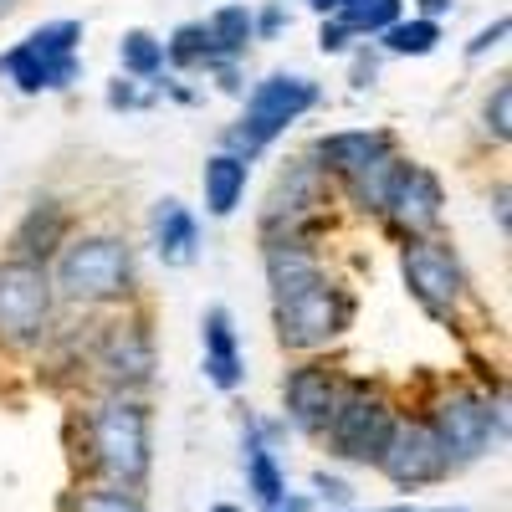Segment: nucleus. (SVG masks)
I'll return each mask as SVG.
<instances>
[{
  "label": "nucleus",
  "mask_w": 512,
  "mask_h": 512,
  "mask_svg": "<svg viewBox=\"0 0 512 512\" xmlns=\"http://www.w3.org/2000/svg\"><path fill=\"white\" fill-rule=\"evenodd\" d=\"M47 272L57 287V303H72V308H123L139 292L134 246L113 231L67 236V246L52 256Z\"/></svg>",
  "instance_id": "f257e3e1"
},
{
  "label": "nucleus",
  "mask_w": 512,
  "mask_h": 512,
  "mask_svg": "<svg viewBox=\"0 0 512 512\" xmlns=\"http://www.w3.org/2000/svg\"><path fill=\"white\" fill-rule=\"evenodd\" d=\"M82 446L88 461L118 487H139L149 477V410L134 395H103L82 415Z\"/></svg>",
  "instance_id": "f03ea898"
},
{
  "label": "nucleus",
  "mask_w": 512,
  "mask_h": 512,
  "mask_svg": "<svg viewBox=\"0 0 512 512\" xmlns=\"http://www.w3.org/2000/svg\"><path fill=\"white\" fill-rule=\"evenodd\" d=\"M354 292L344 282H333L328 272L297 292L272 297V323H277V344L292 354H323L328 344H338L354 328Z\"/></svg>",
  "instance_id": "7ed1b4c3"
},
{
  "label": "nucleus",
  "mask_w": 512,
  "mask_h": 512,
  "mask_svg": "<svg viewBox=\"0 0 512 512\" xmlns=\"http://www.w3.org/2000/svg\"><path fill=\"white\" fill-rule=\"evenodd\" d=\"M323 88L308 72H267L256 88L246 93V108L236 118V128L226 134V149L241 159H256L267 144H277L297 118H308L318 108Z\"/></svg>",
  "instance_id": "20e7f679"
},
{
  "label": "nucleus",
  "mask_w": 512,
  "mask_h": 512,
  "mask_svg": "<svg viewBox=\"0 0 512 512\" xmlns=\"http://www.w3.org/2000/svg\"><path fill=\"white\" fill-rule=\"evenodd\" d=\"M0 77L26 98L67 93L82 77V21H47L26 31L16 47L0 52Z\"/></svg>",
  "instance_id": "39448f33"
},
{
  "label": "nucleus",
  "mask_w": 512,
  "mask_h": 512,
  "mask_svg": "<svg viewBox=\"0 0 512 512\" xmlns=\"http://www.w3.org/2000/svg\"><path fill=\"white\" fill-rule=\"evenodd\" d=\"M400 277H405L410 297L420 303V313L446 323V328L461 318L466 303H472V277H466L461 256L451 251V241H441V236L405 241L400 246Z\"/></svg>",
  "instance_id": "423d86ee"
},
{
  "label": "nucleus",
  "mask_w": 512,
  "mask_h": 512,
  "mask_svg": "<svg viewBox=\"0 0 512 512\" xmlns=\"http://www.w3.org/2000/svg\"><path fill=\"white\" fill-rule=\"evenodd\" d=\"M57 287L41 262H0V349H31L52 333Z\"/></svg>",
  "instance_id": "0eeeda50"
},
{
  "label": "nucleus",
  "mask_w": 512,
  "mask_h": 512,
  "mask_svg": "<svg viewBox=\"0 0 512 512\" xmlns=\"http://www.w3.org/2000/svg\"><path fill=\"white\" fill-rule=\"evenodd\" d=\"M395 420H400L395 405L384 400L374 384L354 379V384H344V390H338L333 415H328V425H323V436H328V446H333L338 461L374 466L379 451H384V441H390V431H395Z\"/></svg>",
  "instance_id": "6e6552de"
},
{
  "label": "nucleus",
  "mask_w": 512,
  "mask_h": 512,
  "mask_svg": "<svg viewBox=\"0 0 512 512\" xmlns=\"http://www.w3.org/2000/svg\"><path fill=\"white\" fill-rule=\"evenodd\" d=\"M431 431H436L451 472H456V466H472L492 451V441L502 436V410H492V400L477 390H451L431 410Z\"/></svg>",
  "instance_id": "1a4fd4ad"
},
{
  "label": "nucleus",
  "mask_w": 512,
  "mask_h": 512,
  "mask_svg": "<svg viewBox=\"0 0 512 512\" xmlns=\"http://www.w3.org/2000/svg\"><path fill=\"white\" fill-rule=\"evenodd\" d=\"M93 364L103 369V379L113 384V390H123V395L144 390V384L154 379V328L139 313H118L98 333Z\"/></svg>",
  "instance_id": "9d476101"
},
{
  "label": "nucleus",
  "mask_w": 512,
  "mask_h": 512,
  "mask_svg": "<svg viewBox=\"0 0 512 512\" xmlns=\"http://www.w3.org/2000/svg\"><path fill=\"white\" fill-rule=\"evenodd\" d=\"M374 466L405 492L436 487V482L451 477V461H446V451L431 431V420H395V431H390V441H384Z\"/></svg>",
  "instance_id": "9b49d317"
},
{
  "label": "nucleus",
  "mask_w": 512,
  "mask_h": 512,
  "mask_svg": "<svg viewBox=\"0 0 512 512\" xmlns=\"http://www.w3.org/2000/svg\"><path fill=\"white\" fill-rule=\"evenodd\" d=\"M441 216H446V190H441V180H436V169L405 159L400 175H395L390 200H384V216H379V221L390 226L400 241H415V236H436Z\"/></svg>",
  "instance_id": "f8f14e48"
},
{
  "label": "nucleus",
  "mask_w": 512,
  "mask_h": 512,
  "mask_svg": "<svg viewBox=\"0 0 512 512\" xmlns=\"http://www.w3.org/2000/svg\"><path fill=\"white\" fill-rule=\"evenodd\" d=\"M338 390H344V384H338V374H333L328 364H318V359L297 364V369L282 379V405H287V420L297 425V431L318 436L323 425H328V415H333Z\"/></svg>",
  "instance_id": "ddd939ff"
},
{
  "label": "nucleus",
  "mask_w": 512,
  "mask_h": 512,
  "mask_svg": "<svg viewBox=\"0 0 512 512\" xmlns=\"http://www.w3.org/2000/svg\"><path fill=\"white\" fill-rule=\"evenodd\" d=\"M390 149H395V134H384V128H333V134L313 139L308 159L328 180H349L354 169H364L369 159L390 154Z\"/></svg>",
  "instance_id": "4468645a"
},
{
  "label": "nucleus",
  "mask_w": 512,
  "mask_h": 512,
  "mask_svg": "<svg viewBox=\"0 0 512 512\" xmlns=\"http://www.w3.org/2000/svg\"><path fill=\"white\" fill-rule=\"evenodd\" d=\"M149 246L164 267H190L200 256V221L195 210L175 195L154 200V216H149Z\"/></svg>",
  "instance_id": "2eb2a0df"
},
{
  "label": "nucleus",
  "mask_w": 512,
  "mask_h": 512,
  "mask_svg": "<svg viewBox=\"0 0 512 512\" xmlns=\"http://www.w3.org/2000/svg\"><path fill=\"white\" fill-rule=\"evenodd\" d=\"M200 344H205V379L216 390H241L246 384V359H241V338H236V318L226 308H205L200 318Z\"/></svg>",
  "instance_id": "dca6fc26"
},
{
  "label": "nucleus",
  "mask_w": 512,
  "mask_h": 512,
  "mask_svg": "<svg viewBox=\"0 0 512 512\" xmlns=\"http://www.w3.org/2000/svg\"><path fill=\"white\" fill-rule=\"evenodd\" d=\"M72 236V216H67V205L62 200H36L16 236H11V256H21V262H41V267H52V256L67 246Z\"/></svg>",
  "instance_id": "f3484780"
},
{
  "label": "nucleus",
  "mask_w": 512,
  "mask_h": 512,
  "mask_svg": "<svg viewBox=\"0 0 512 512\" xmlns=\"http://www.w3.org/2000/svg\"><path fill=\"white\" fill-rule=\"evenodd\" d=\"M246 185H251V159L231 154V149H216L200 169V195H205V216L210 221H231L241 200H246Z\"/></svg>",
  "instance_id": "a211bd4d"
},
{
  "label": "nucleus",
  "mask_w": 512,
  "mask_h": 512,
  "mask_svg": "<svg viewBox=\"0 0 512 512\" xmlns=\"http://www.w3.org/2000/svg\"><path fill=\"white\" fill-rule=\"evenodd\" d=\"M323 272H328V267H323V256L313 251V241H282V246H267V287H272V297L308 287V282H318Z\"/></svg>",
  "instance_id": "6ab92c4d"
},
{
  "label": "nucleus",
  "mask_w": 512,
  "mask_h": 512,
  "mask_svg": "<svg viewBox=\"0 0 512 512\" xmlns=\"http://www.w3.org/2000/svg\"><path fill=\"white\" fill-rule=\"evenodd\" d=\"M400 164H405V159L390 149V154L369 159L364 169H354L349 180H338V185H344V195H349V205L359 210V216H384V200H390V190H395Z\"/></svg>",
  "instance_id": "aec40b11"
},
{
  "label": "nucleus",
  "mask_w": 512,
  "mask_h": 512,
  "mask_svg": "<svg viewBox=\"0 0 512 512\" xmlns=\"http://www.w3.org/2000/svg\"><path fill=\"white\" fill-rule=\"evenodd\" d=\"M246 492H251V502L256 507H277L282 497H287V477H282V466H277V456H272V446L256 436V425L246 420Z\"/></svg>",
  "instance_id": "412c9836"
},
{
  "label": "nucleus",
  "mask_w": 512,
  "mask_h": 512,
  "mask_svg": "<svg viewBox=\"0 0 512 512\" xmlns=\"http://www.w3.org/2000/svg\"><path fill=\"white\" fill-rule=\"evenodd\" d=\"M205 36H210V52H216V62H241L246 47H251V6H241V0H231V6H216L205 16Z\"/></svg>",
  "instance_id": "4be33fe9"
},
{
  "label": "nucleus",
  "mask_w": 512,
  "mask_h": 512,
  "mask_svg": "<svg viewBox=\"0 0 512 512\" xmlns=\"http://www.w3.org/2000/svg\"><path fill=\"white\" fill-rule=\"evenodd\" d=\"M216 67V52H210L205 21H185L164 36V72H210Z\"/></svg>",
  "instance_id": "5701e85b"
},
{
  "label": "nucleus",
  "mask_w": 512,
  "mask_h": 512,
  "mask_svg": "<svg viewBox=\"0 0 512 512\" xmlns=\"http://www.w3.org/2000/svg\"><path fill=\"white\" fill-rule=\"evenodd\" d=\"M436 47H441V21H425V16H400L395 26L379 31L384 57H431Z\"/></svg>",
  "instance_id": "b1692460"
},
{
  "label": "nucleus",
  "mask_w": 512,
  "mask_h": 512,
  "mask_svg": "<svg viewBox=\"0 0 512 512\" xmlns=\"http://www.w3.org/2000/svg\"><path fill=\"white\" fill-rule=\"evenodd\" d=\"M118 67H123V77H134V82H154V77L164 72V36H154V31H144V26L123 31V41H118Z\"/></svg>",
  "instance_id": "393cba45"
},
{
  "label": "nucleus",
  "mask_w": 512,
  "mask_h": 512,
  "mask_svg": "<svg viewBox=\"0 0 512 512\" xmlns=\"http://www.w3.org/2000/svg\"><path fill=\"white\" fill-rule=\"evenodd\" d=\"M338 21H344L354 36H379L384 26H395L405 11H400V0H338Z\"/></svg>",
  "instance_id": "a878e982"
},
{
  "label": "nucleus",
  "mask_w": 512,
  "mask_h": 512,
  "mask_svg": "<svg viewBox=\"0 0 512 512\" xmlns=\"http://www.w3.org/2000/svg\"><path fill=\"white\" fill-rule=\"evenodd\" d=\"M67 512H144L134 487H118V482H93V487H77L67 497Z\"/></svg>",
  "instance_id": "bb28decb"
},
{
  "label": "nucleus",
  "mask_w": 512,
  "mask_h": 512,
  "mask_svg": "<svg viewBox=\"0 0 512 512\" xmlns=\"http://www.w3.org/2000/svg\"><path fill=\"white\" fill-rule=\"evenodd\" d=\"M482 128H487L497 144L512 139V88H507V77L497 82V88L487 93V103H482Z\"/></svg>",
  "instance_id": "cd10ccee"
},
{
  "label": "nucleus",
  "mask_w": 512,
  "mask_h": 512,
  "mask_svg": "<svg viewBox=\"0 0 512 512\" xmlns=\"http://www.w3.org/2000/svg\"><path fill=\"white\" fill-rule=\"evenodd\" d=\"M154 103V93H144V82H134V77H113L108 82V108L113 113H139V108H149Z\"/></svg>",
  "instance_id": "c85d7f7f"
},
{
  "label": "nucleus",
  "mask_w": 512,
  "mask_h": 512,
  "mask_svg": "<svg viewBox=\"0 0 512 512\" xmlns=\"http://www.w3.org/2000/svg\"><path fill=\"white\" fill-rule=\"evenodd\" d=\"M354 41H359V36L338 21V16H323V26H318V52H323V57H349Z\"/></svg>",
  "instance_id": "c756f323"
},
{
  "label": "nucleus",
  "mask_w": 512,
  "mask_h": 512,
  "mask_svg": "<svg viewBox=\"0 0 512 512\" xmlns=\"http://www.w3.org/2000/svg\"><path fill=\"white\" fill-rule=\"evenodd\" d=\"M282 26H292V21H287V6H277V0H272L267 11H251V36L256 41H277Z\"/></svg>",
  "instance_id": "7c9ffc66"
},
{
  "label": "nucleus",
  "mask_w": 512,
  "mask_h": 512,
  "mask_svg": "<svg viewBox=\"0 0 512 512\" xmlns=\"http://www.w3.org/2000/svg\"><path fill=\"white\" fill-rule=\"evenodd\" d=\"M502 36H507V16H497L492 26H482V31L472 36V47H466V57H472V62H477V57H487V52H497V47H502Z\"/></svg>",
  "instance_id": "2f4dec72"
},
{
  "label": "nucleus",
  "mask_w": 512,
  "mask_h": 512,
  "mask_svg": "<svg viewBox=\"0 0 512 512\" xmlns=\"http://www.w3.org/2000/svg\"><path fill=\"white\" fill-rule=\"evenodd\" d=\"M313 487H318V497H323V502H333V507H344V502L354 497V487H349V482H338V477H328V472H318V477H313Z\"/></svg>",
  "instance_id": "473e14b6"
},
{
  "label": "nucleus",
  "mask_w": 512,
  "mask_h": 512,
  "mask_svg": "<svg viewBox=\"0 0 512 512\" xmlns=\"http://www.w3.org/2000/svg\"><path fill=\"white\" fill-rule=\"evenodd\" d=\"M374 77H379V57L354 52V88H359V93H364V88H374Z\"/></svg>",
  "instance_id": "72a5a7b5"
},
{
  "label": "nucleus",
  "mask_w": 512,
  "mask_h": 512,
  "mask_svg": "<svg viewBox=\"0 0 512 512\" xmlns=\"http://www.w3.org/2000/svg\"><path fill=\"white\" fill-rule=\"evenodd\" d=\"M415 16H425V21H441V16H451V0H415Z\"/></svg>",
  "instance_id": "f704fd0d"
},
{
  "label": "nucleus",
  "mask_w": 512,
  "mask_h": 512,
  "mask_svg": "<svg viewBox=\"0 0 512 512\" xmlns=\"http://www.w3.org/2000/svg\"><path fill=\"white\" fill-rule=\"evenodd\" d=\"M272 512H308V497H282Z\"/></svg>",
  "instance_id": "c9c22d12"
},
{
  "label": "nucleus",
  "mask_w": 512,
  "mask_h": 512,
  "mask_svg": "<svg viewBox=\"0 0 512 512\" xmlns=\"http://www.w3.org/2000/svg\"><path fill=\"white\" fill-rule=\"evenodd\" d=\"M303 6L318 11V16H333V11H338V0H303Z\"/></svg>",
  "instance_id": "e433bc0d"
},
{
  "label": "nucleus",
  "mask_w": 512,
  "mask_h": 512,
  "mask_svg": "<svg viewBox=\"0 0 512 512\" xmlns=\"http://www.w3.org/2000/svg\"><path fill=\"white\" fill-rule=\"evenodd\" d=\"M16 6H21V0H0V21H6V16H11Z\"/></svg>",
  "instance_id": "4c0bfd02"
},
{
  "label": "nucleus",
  "mask_w": 512,
  "mask_h": 512,
  "mask_svg": "<svg viewBox=\"0 0 512 512\" xmlns=\"http://www.w3.org/2000/svg\"><path fill=\"white\" fill-rule=\"evenodd\" d=\"M210 512H241V507H231V502H221V507H210Z\"/></svg>",
  "instance_id": "58836bf2"
},
{
  "label": "nucleus",
  "mask_w": 512,
  "mask_h": 512,
  "mask_svg": "<svg viewBox=\"0 0 512 512\" xmlns=\"http://www.w3.org/2000/svg\"><path fill=\"white\" fill-rule=\"evenodd\" d=\"M400 512H420V507H400ZM441 512H446V507H441Z\"/></svg>",
  "instance_id": "ea45409f"
}]
</instances>
